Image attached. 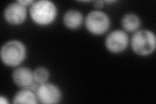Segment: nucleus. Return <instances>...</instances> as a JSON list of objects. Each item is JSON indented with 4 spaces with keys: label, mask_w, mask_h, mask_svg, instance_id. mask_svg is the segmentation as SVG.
<instances>
[{
    "label": "nucleus",
    "mask_w": 156,
    "mask_h": 104,
    "mask_svg": "<svg viewBox=\"0 0 156 104\" xmlns=\"http://www.w3.org/2000/svg\"><path fill=\"white\" fill-rule=\"evenodd\" d=\"M30 16L33 21L38 26H44L55 20L57 9L55 5L48 0L34 2L31 5Z\"/></svg>",
    "instance_id": "1"
},
{
    "label": "nucleus",
    "mask_w": 156,
    "mask_h": 104,
    "mask_svg": "<svg viewBox=\"0 0 156 104\" xmlns=\"http://www.w3.org/2000/svg\"><path fill=\"white\" fill-rule=\"evenodd\" d=\"M0 56L2 62L5 65L11 67L17 66L25 60L26 48L20 41H11L2 46Z\"/></svg>",
    "instance_id": "2"
},
{
    "label": "nucleus",
    "mask_w": 156,
    "mask_h": 104,
    "mask_svg": "<svg viewBox=\"0 0 156 104\" xmlns=\"http://www.w3.org/2000/svg\"><path fill=\"white\" fill-rule=\"evenodd\" d=\"M131 46L133 51L139 56L150 55L154 52L156 46L155 34L146 29L136 31L131 37Z\"/></svg>",
    "instance_id": "3"
},
{
    "label": "nucleus",
    "mask_w": 156,
    "mask_h": 104,
    "mask_svg": "<svg viewBox=\"0 0 156 104\" xmlns=\"http://www.w3.org/2000/svg\"><path fill=\"white\" fill-rule=\"evenodd\" d=\"M110 18L105 13L94 11L88 14L85 20L87 31L94 35H101L109 29Z\"/></svg>",
    "instance_id": "4"
},
{
    "label": "nucleus",
    "mask_w": 156,
    "mask_h": 104,
    "mask_svg": "<svg viewBox=\"0 0 156 104\" xmlns=\"http://www.w3.org/2000/svg\"><path fill=\"white\" fill-rule=\"evenodd\" d=\"M38 100L42 103L55 104L61 100V91L57 85L53 83H44L41 84L37 90Z\"/></svg>",
    "instance_id": "5"
},
{
    "label": "nucleus",
    "mask_w": 156,
    "mask_h": 104,
    "mask_svg": "<svg viewBox=\"0 0 156 104\" xmlns=\"http://www.w3.org/2000/svg\"><path fill=\"white\" fill-rule=\"evenodd\" d=\"M129 44V37L123 30H115L109 33L105 39V46L113 53H119L124 51Z\"/></svg>",
    "instance_id": "6"
},
{
    "label": "nucleus",
    "mask_w": 156,
    "mask_h": 104,
    "mask_svg": "<svg viewBox=\"0 0 156 104\" xmlns=\"http://www.w3.org/2000/svg\"><path fill=\"white\" fill-rule=\"evenodd\" d=\"M4 17L9 23L13 26L22 24L27 17L26 8L18 2L12 3L5 9Z\"/></svg>",
    "instance_id": "7"
},
{
    "label": "nucleus",
    "mask_w": 156,
    "mask_h": 104,
    "mask_svg": "<svg viewBox=\"0 0 156 104\" xmlns=\"http://www.w3.org/2000/svg\"><path fill=\"white\" fill-rule=\"evenodd\" d=\"M12 80L16 85L23 87H30L33 83V72L26 67L16 68L12 73Z\"/></svg>",
    "instance_id": "8"
},
{
    "label": "nucleus",
    "mask_w": 156,
    "mask_h": 104,
    "mask_svg": "<svg viewBox=\"0 0 156 104\" xmlns=\"http://www.w3.org/2000/svg\"><path fill=\"white\" fill-rule=\"evenodd\" d=\"M83 22V16L76 10L67 11L63 16V23L65 26L70 29H76L80 27Z\"/></svg>",
    "instance_id": "9"
},
{
    "label": "nucleus",
    "mask_w": 156,
    "mask_h": 104,
    "mask_svg": "<svg viewBox=\"0 0 156 104\" xmlns=\"http://www.w3.org/2000/svg\"><path fill=\"white\" fill-rule=\"evenodd\" d=\"M122 26L124 30L128 32H134L140 26V20L137 15L133 13L127 14L122 20Z\"/></svg>",
    "instance_id": "10"
},
{
    "label": "nucleus",
    "mask_w": 156,
    "mask_h": 104,
    "mask_svg": "<svg viewBox=\"0 0 156 104\" xmlns=\"http://www.w3.org/2000/svg\"><path fill=\"white\" fill-rule=\"evenodd\" d=\"M37 96L29 89L19 91L13 98V103H37Z\"/></svg>",
    "instance_id": "11"
},
{
    "label": "nucleus",
    "mask_w": 156,
    "mask_h": 104,
    "mask_svg": "<svg viewBox=\"0 0 156 104\" xmlns=\"http://www.w3.org/2000/svg\"><path fill=\"white\" fill-rule=\"evenodd\" d=\"M34 80L39 84L44 83L48 80L50 77V73L47 68L40 66L37 68L33 71Z\"/></svg>",
    "instance_id": "12"
},
{
    "label": "nucleus",
    "mask_w": 156,
    "mask_h": 104,
    "mask_svg": "<svg viewBox=\"0 0 156 104\" xmlns=\"http://www.w3.org/2000/svg\"><path fill=\"white\" fill-rule=\"evenodd\" d=\"M18 2L24 7L31 5L34 3V2L31 1V0H19V1H18Z\"/></svg>",
    "instance_id": "13"
},
{
    "label": "nucleus",
    "mask_w": 156,
    "mask_h": 104,
    "mask_svg": "<svg viewBox=\"0 0 156 104\" xmlns=\"http://www.w3.org/2000/svg\"><path fill=\"white\" fill-rule=\"evenodd\" d=\"M94 6L97 8H101L104 7V2L102 1H96L94 2Z\"/></svg>",
    "instance_id": "14"
},
{
    "label": "nucleus",
    "mask_w": 156,
    "mask_h": 104,
    "mask_svg": "<svg viewBox=\"0 0 156 104\" xmlns=\"http://www.w3.org/2000/svg\"><path fill=\"white\" fill-rule=\"evenodd\" d=\"M0 103L2 104H7L9 103V102L5 97L1 96H0Z\"/></svg>",
    "instance_id": "15"
}]
</instances>
